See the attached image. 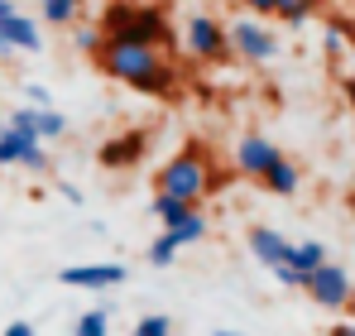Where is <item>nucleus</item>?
<instances>
[{
  "mask_svg": "<svg viewBox=\"0 0 355 336\" xmlns=\"http://www.w3.org/2000/svg\"><path fill=\"white\" fill-rule=\"evenodd\" d=\"M101 34L111 44H144V49H164L168 44V19L154 5H111L101 19Z\"/></svg>",
  "mask_w": 355,
  "mask_h": 336,
  "instance_id": "7ed1b4c3",
  "label": "nucleus"
},
{
  "mask_svg": "<svg viewBox=\"0 0 355 336\" xmlns=\"http://www.w3.org/2000/svg\"><path fill=\"white\" fill-rule=\"evenodd\" d=\"M322 49H327V58H341V53H346V29L331 24V29L322 34Z\"/></svg>",
  "mask_w": 355,
  "mask_h": 336,
  "instance_id": "a878e982",
  "label": "nucleus"
},
{
  "mask_svg": "<svg viewBox=\"0 0 355 336\" xmlns=\"http://www.w3.org/2000/svg\"><path fill=\"white\" fill-rule=\"evenodd\" d=\"M327 264V245L322 240H297L293 250V274H302V283H307V274H317Z\"/></svg>",
  "mask_w": 355,
  "mask_h": 336,
  "instance_id": "f8f14e48",
  "label": "nucleus"
},
{
  "mask_svg": "<svg viewBox=\"0 0 355 336\" xmlns=\"http://www.w3.org/2000/svg\"><path fill=\"white\" fill-rule=\"evenodd\" d=\"M10 58H15V49H10V44L0 39V62H10Z\"/></svg>",
  "mask_w": 355,
  "mask_h": 336,
  "instance_id": "473e14b6",
  "label": "nucleus"
},
{
  "mask_svg": "<svg viewBox=\"0 0 355 336\" xmlns=\"http://www.w3.org/2000/svg\"><path fill=\"white\" fill-rule=\"evenodd\" d=\"M5 15H15V0H0V19H5Z\"/></svg>",
  "mask_w": 355,
  "mask_h": 336,
  "instance_id": "72a5a7b5",
  "label": "nucleus"
},
{
  "mask_svg": "<svg viewBox=\"0 0 355 336\" xmlns=\"http://www.w3.org/2000/svg\"><path fill=\"white\" fill-rule=\"evenodd\" d=\"M82 0H44V24H77Z\"/></svg>",
  "mask_w": 355,
  "mask_h": 336,
  "instance_id": "aec40b11",
  "label": "nucleus"
},
{
  "mask_svg": "<svg viewBox=\"0 0 355 336\" xmlns=\"http://www.w3.org/2000/svg\"><path fill=\"white\" fill-rule=\"evenodd\" d=\"M312 10H317V0H274V19H284V24L312 19Z\"/></svg>",
  "mask_w": 355,
  "mask_h": 336,
  "instance_id": "412c9836",
  "label": "nucleus"
},
{
  "mask_svg": "<svg viewBox=\"0 0 355 336\" xmlns=\"http://www.w3.org/2000/svg\"><path fill=\"white\" fill-rule=\"evenodd\" d=\"M49 168H53V159H49V149H44V144H39V149L24 159V173H34V178H44Z\"/></svg>",
  "mask_w": 355,
  "mask_h": 336,
  "instance_id": "bb28decb",
  "label": "nucleus"
},
{
  "mask_svg": "<svg viewBox=\"0 0 355 336\" xmlns=\"http://www.w3.org/2000/svg\"><path fill=\"white\" fill-rule=\"evenodd\" d=\"M77 49L82 53H92V58H101V49H106V34H101V24H77Z\"/></svg>",
  "mask_w": 355,
  "mask_h": 336,
  "instance_id": "5701e85b",
  "label": "nucleus"
},
{
  "mask_svg": "<svg viewBox=\"0 0 355 336\" xmlns=\"http://www.w3.org/2000/svg\"><path fill=\"white\" fill-rule=\"evenodd\" d=\"M264 187L279 192V197H293V192H297V164H293V159H279V164L264 173Z\"/></svg>",
  "mask_w": 355,
  "mask_h": 336,
  "instance_id": "4468645a",
  "label": "nucleus"
},
{
  "mask_svg": "<svg viewBox=\"0 0 355 336\" xmlns=\"http://www.w3.org/2000/svg\"><path fill=\"white\" fill-rule=\"evenodd\" d=\"M0 39L15 49V53H39L44 49V34H39V19H29V15H5L0 19Z\"/></svg>",
  "mask_w": 355,
  "mask_h": 336,
  "instance_id": "9d476101",
  "label": "nucleus"
},
{
  "mask_svg": "<svg viewBox=\"0 0 355 336\" xmlns=\"http://www.w3.org/2000/svg\"><path fill=\"white\" fill-rule=\"evenodd\" d=\"M250 15H274V0H240Z\"/></svg>",
  "mask_w": 355,
  "mask_h": 336,
  "instance_id": "c85d7f7f",
  "label": "nucleus"
},
{
  "mask_svg": "<svg viewBox=\"0 0 355 336\" xmlns=\"http://www.w3.org/2000/svg\"><path fill=\"white\" fill-rule=\"evenodd\" d=\"M101 72L116 77L125 87L144 92V96H173L178 77H173V62L164 58V49H144V44H111L101 49Z\"/></svg>",
  "mask_w": 355,
  "mask_h": 336,
  "instance_id": "f257e3e1",
  "label": "nucleus"
},
{
  "mask_svg": "<svg viewBox=\"0 0 355 336\" xmlns=\"http://www.w3.org/2000/svg\"><path fill=\"white\" fill-rule=\"evenodd\" d=\"M5 130L39 140V106H19V111H10V115H5Z\"/></svg>",
  "mask_w": 355,
  "mask_h": 336,
  "instance_id": "4be33fe9",
  "label": "nucleus"
},
{
  "mask_svg": "<svg viewBox=\"0 0 355 336\" xmlns=\"http://www.w3.org/2000/svg\"><path fill=\"white\" fill-rule=\"evenodd\" d=\"M144 255H149V264H154V269H168V264L178 260V240L168 235V230H159V235L149 240V250H144Z\"/></svg>",
  "mask_w": 355,
  "mask_h": 336,
  "instance_id": "a211bd4d",
  "label": "nucleus"
},
{
  "mask_svg": "<svg viewBox=\"0 0 355 336\" xmlns=\"http://www.w3.org/2000/svg\"><path fill=\"white\" fill-rule=\"evenodd\" d=\"M5 336H39V327H34V322H10Z\"/></svg>",
  "mask_w": 355,
  "mask_h": 336,
  "instance_id": "cd10ccee",
  "label": "nucleus"
},
{
  "mask_svg": "<svg viewBox=\"0 0 355 336\" xmlns=\"http://www.w3.org/2000/svg\"><path fill=\"white\" fill-rule=\"evenodd\" d=\"M331 336H355V322H336V327H331Z\"/></svg>",
  "mask_w": 355,
  "mask_h": 336,
  "instance_id": "2f4dec72",
  "label": "nucleus"
},
{
  "mask_svg": "<svg viewBox=\"0 0 355 336\" xmlns=\"http://www.w3.org/2000/svg\"><path fill=\"white\" fill-rule=\"evenodd\" d=\"M197 207H187V202H178V197H164V192H154V217H159V230H168L178 226L182 217H192Z\"/></svg>",
  "mask_w": 355,
  "mask_h": 336,
  "instance_id": "dca6fc26",
  "label": "nucleus"
},
{
  "mask_svg": "<svg viewBox=\"0 0 355 336\" xmlns=\"http://www.w3.org/2000/svg\"><path fill=\"white\" fill-rule=\"evenodd\" d=\"M302 293H307V303L322 308V312H346V308H355V279L341 264H331V260H327L317 274H307Z\"/></svg>",
  "mask_w": 355,
  "mask_h": 336,
  "instance_id": "20e7f679",
  "label": "nucleus"
},
{
  "mask_svg": "<svg viewBox=\"0 0 355 336\" xmlns=\"http://www.w3.org/2000/svg\"><path fill=\"white\" fill-rule=\"evenodd\" d=\"M39 144H44V140L15 135V130H0V168H24V159H29Z\"/></svg>",
  "mask_w": 355,
  "mask_h": 336,
  "instance_id": "9b49d317",
  "label": "nucleus"
},
{
  "mask_svg": "<svg viewBox=\"0 0 355 336\" xmlns=\"http://www.w3.org/2000/svg\"><path fill=\"white\" fill-rule=\"evenodd\" d=\"M250 255L274 274V269H293V250H297V240H288L284 230H274V226H250Z\"/></svg>",
  "mask_w": 355,
  "mask_h": 336,
  "instance_id": "0eeeda50",
  "label": "nucleus"
},
{
  "mask_svg": "<svg viewBox=\"0 0 355 336\" xmlns=\"http://www.w3.org/2000/svg\"><path fill=\"white\" fill-rule=\"evenodd\" d=\"M72 336H111V303L82 312V317L72 322Z\"/></svg>",
  "mask_w": 355,
  "mask_h": 336,
  "instance_id": "2eb2a0df",
  "label": "nucleus"
},
{
  "mask_svg": "<svg viewBox=\"0 0 355 336\" xmlns=\"http://www.w3.org/2000/svg\"><path fill=\"white\" fill-rule=\"evenodd\" d=\"M24 101L39 106V111H53V92H49L44 82H24Z\"/></svg>",
  "mask_w": 355,
  "mask_h": 336,
  "instance_id": "393cba45",
  "label": "nucleus"
},
{
  "mask_svg": "<svg viewBox=\"0 0 355 336\" xmlns=\"http://www.w3.org/2000/svg\"><path fill=\"white\" fill-rule=\"evenodd\" d=\"M67 135V115L62 111H39V140L49 144V140H62Z\"/></svg>",
  "mask_w": 355,
  "mask_h": 336,
  "instance_id": "b1692460",
  "label": "nucleus"
},
{
  "mask_svg": "<svg viewBox=\"0 0 355 336\" xmlns=\"http://www.w3.org/2000/svg\"><path fill=\"white\" fill-rule=\"evenodd\" d=\"M346 96H351V101H355V77H346Z\"/></svg>",
  "mask_w": 355,
  "mask_h": 336,
  "instance_id": "f704fd0d",
  "label": "nucleus"
},
{
  "mask_svg": "<svg viewBox=\"0 0 355 336\" xmlns=\"http://www.w3.org/2000/svg\"><path fill=\"white\" fill-rule=\"evenodd\" d=\"M274 279L284 283V288H302V274H293V269H274Z\"/></svg>",
  "mask_w": 355,
  "mask_h": 336,
  "instance_id": "c756f323",
  "label": "nucleus"
},
{
  "mask_svg": "<svg viewBox=\"0 0 355 336\" xmlns=\"http://www.w3.org/2000/svg\"><path fill=\"white\" fill-rule=\"evenodd\" d=\"M125 279H130V269H125V264H67V269H58L62 288H92V293L120 288Z\"/></svg>",
  "mask_w": 355,
  "mask_h": 336,
  "instance_id": "1a4fd4ad",
  "label": "nucleus"
},
{
  "mask_svg": "<svg viewBox=\"0 0 355 336\" xmlns=\"http://www.w3.org/2000/svg\"><path fill=\"white\" fill-rule=\"evenodd\" d=\"M125 336H173V317L168 312H144Z\"/></svg>",
  "mask_w": 355,
  "mask_h": 336,
  "instance_id": "6ab92c4d",
  "label": "nucleus"
},
{
  "mask_svg": "<svg viewBox=\"0 0 355 336\" xmlns=\"http://www.w3.org/2000/svg\"><path fill=\"white\" fill-rule=\"evenodd\" d=\"M351 34H355V19H351Z\"/></svg>",
  "mask_w": 355,
  "mask_h": 336,
  "instance_id": "e433bc0d",
  "label": "nucleus"
},
{
  "mask_svg": "<svg viewBox=\"0 0 355 336\" xmlns=\"http://www.w3.org/2000/svg\"><path fill=\"white\" fill-rule=\"evenodd\" d=\"M279 159H288L274 140H264V135H245L236 144V173H245V178H259L264 183V173L279 164Z\"/></svg>",
  "mask_w": 355,
  "mask_h": 336,
  "instance_id": "6e6552de",
  "label": "nucleus"
},
{
  "mask_svg": "<svg viewBox=\"0 0 355 336\" xmlns=\"http://www.w3.org/2000/svg\"><path fill=\"white\" fill-rule=\"evenodd\" d=\"M216 336H240V332H216Z\"/></svg>",
  "mask_w": 355,
  "mask_h": 336,
  "instance_id": "c9c22d12",
  "label": "nucleus"
},
{
  "mask_svg": "<svg viewBox=\"0 0 355 336\" xmlns=\"http://www.w3.org/2000/svg\"><path fill=\"white\" fill-rule=\"evenodd\" d=\"M182 49L197 62H226L231 58V29L221 19H211V15H192L182 24Z\"/></svg>",
  "mask_w": 355,
  "mask_h": 336,
  "instance_id": "423d86ee",
  "label": "nucleus"
},
{
  "mask_svg": "<svg viewBox=\"0 0 355 336\" xmlns=\"http://www.w3.org/2000/svg\"><path fill=\"white\" fill-rule=\"evenodd\" d=\"M58 192H62V197H67V202H72V207H82V192H77L72 183H58Z\"/></svg>",
  "mask_w": 355,
  "mask_h": 336,
  "instance_id": "7c9ffc66",
  "label": "nucleus"
},
{
  "mask_svg": "<svg viewBox=\"0 0 355 336\" xmlns=\"http://www.w3.org/2000/svg\"><path fill=\"white\" fill-rule=\"evenodd\" d=\"M154 192H164V197H178V202H187V207H197L207 192H216V173H211V159H207V149H202V144H182L173 159L159 168V178H154Z\"/></svg>",
  "mask_w": 355,
  "mask_h": 336,
  "instance_id": "f03ea898",
  "label": "nucleus"
},
{
  "mask_svg": "<svg viewBox=\"0 0 355 336\" xmlns=\"http://www.w3.org/2000/svg\"><path fill=\"white\" fill-rule=\"evenodd\" d=\"M139 159V135H125V140H111L106 149H101V164L116 168V164H135Z\"/></svg>",
  "mask_w": 355,
  "mask_h": 336,
  "instance_id": "f3484780",
  "label": "nucleus"
},
{
  "mask_svg": "<svg viewBox=\"0 0 355 336\" xmlns=\"http://www.w3.org/2000/svg\"><path fill=\"white\" fill-rule=\"evenodd\" d=\"M207 226H211V221H207V212L197 207L192 217H182L178 226H168V235L178 240V250H187V245H197V240H207Z\"/></svg>",
  "mask_w": 355,
  "mask_h": 336,
  "instance_id": "ddd939ff",
  "label": "nucleus"
},
{
  "mask_svg": "<svg viewBox=\"0 0 355 336\" xmlns=\"http://www.w3.org/2000/svg\"><path fill=\"white\" fill-rule=\"evenodd\" d=\"M226 29H231V53L245 58V62H254V67H264V62H279V53H284L279 34H274L269 24H259L254 15H245V19H231Z\"/></svg>",
  "mask_w": 355,
  "mask_h": 336,
  "instance_id": "39448f33",
  "label": "nucleus"
}]
</instances>
